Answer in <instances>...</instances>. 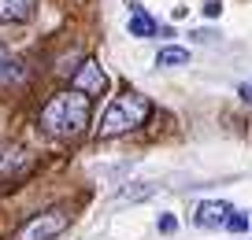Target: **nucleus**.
Instances as JSON below:
<instances>
[{
	"mask_svg": "<svg viewBox=\"0 0 252 240\" xmlns=\"http://www.w3.org/2000/svg\"><path fill=\"white\" fill-rule=\"evenodd\" d=\"M174 229H178V222H174L171 214H163V218H159V233H174Z\"/></svg>",
	"mask_w": 252,
	"mask_h": 240,
	"instance_id": "f8f14e48",
	"label": "nucleus"
},
{
	"mask_svg": "<svg viewBox=\"0 0 252 240\" xmlns=\"http://www.w3.org/2000/svg\"><path fill=\"white\" fill-rule=\"evenodd\" d=\"M156 63H159V67H186V63H189V48H178V45H167V48H159Z\"/></svg>",
	"mask_w": 252,
	"mask_h": 240,
	"instance_id": "6e6552de",
	"label": "nucleus"
},
{
	"mask_svg": "<svg viewBox=\"0 0 252 240\" xmlns=\"http://www.w3.org/2000/svg\"><path fill=\"white\" fill-rule=\"evenodd\" d=\"M33 15V0H0V23H26Z\"/></svg>",
	"mask_w": 252,
	"mask_h": 240,
	"instance_id": "0eeeda50",
	"label": "nucleus"
},
{
	"mask_svg": "<svg viewBox=\"0 0 252 240\" xmlns=\"http://www.w3.org/2000/svg\"><path fill=\"white\" fill-rule=\"evenodd\" d=\"M145 196H152V185H141V188H123V192H119V200H145Z\"/></svg>",
	"mask_w": 252,
	"mask_h": 240,
	"instance_id": "9d476101",
	"label": "nucleus"
},
{
	"mask_svg": "<svg viewBox=\"0 0 252 240\" xmlns=\"http://www.w3.org/2000/svg\"><path fill=\"white\" fill-rule=\"evenodd\" d=\"M226 229H230V233H245V229H249V218H245L241 211H234V214H230V222H226Z\"/></svg>",
	"mask_w": 252,
	"mask_h": 240,
	"instance_id": "9b49d317",
	"label": "nucleus"
},
{
	"mask_svg": "<svg viewBox=\"0 0 252 240\" xmlns=\"http://www.w3.org/2000/svg\"><path fill=\"white\" fill-rule=\"evenodd\" d=\"M219 11H222V4H219V0H208V4H204V15H208V19H215Z\"/></svg>",
	"mask_w": 252,
	"mask_h": 240,
	"instance_id": "ddd939ff",
	"label": "nucleus"
},
{
	"mask_svg": "<svg viewBox=\"0 0 252 240\" xmlns=\"http://www.w3.org/2000/svg\"><path fill=\"white\" fill-rule=\"evenodd\" d=\"M126 26H130V37H156V19H152L145 8H137V4H130Z\"/></svg>",
	"mask_w": 252,
	"mask_h": 240,
	"instance_id": "423d86ee",
	"label": "nucleus"
},
{
	"mask_svg": "<svg viewBox=\"0 0 252 240\" xmlns=\"http://www.w3.org/2000/svg\"><path fill=\"white\" fill-rule=\"evenodd\" d=\"M89 96L71 89V93H56L52 100L41 107V130L52 133V137H78L82 130L89 126Z\"/></svg>",
	"mask_w": 252,
	"mask_h": 240,
	"instance_id": "f257e3e1",
	"label": "nucleus"
},
{
	"mask_svg": "<svg viewBox=\"0 0 252 240\" xmlns=\"http://www.w3.org/2000/svg\"><path fill=\"white\" fill-rule=\"evenodd\" d=\"M230 214H234V207H230V203H222V200H204V203L197 207V214H193V222H197L200 229H226Z\"/></svg>",
	"mask_w": 252,
	"mask_h": 240,
	"instance_id": "39448f33",
	"label": "nucleus"
},
{
	"mask_svg": "<svg viewBox=\"0 0 252 240\" xmlns=\"http://www.w3.org/2000/svg\"><path fill=\"white\" fill-rule=\"evenodd\" d=\"M152 115V104L149 96L134 93V89H126L123 96H115V100L108 104V111L100 115V126H96V137H123V133L137 130V126H145V118Z\"/></svg>",
	"mask_w": 252,
	"mask_h": 240,
	"instance_id": "f03ea898",
	"label": "nucleus"
},
{
	"mask_svg": "<svg viewBox=\"0 0 252 240\" xmlns=\"http://www.w3.org/2000/svg\"><path fill=\"white\" fill-rule=\"evenodd\" d=\"M241 100H245V104H252V85H241Z\"/></svg>",
	"mask_w": 252,
	"mask_h": 240,
	"instance_id": "4468645a",
	"label": "nucleus"
},
{
	"mask_svg": "<svg viewBox=\"0 0 252 240\" xmlns=\"http://www.w3.org/2000/svg\"><path fill=\"white\" fill-rule=\"evenodd\" d=\"M67 225H71V214H67V211L48 207V211H37L33 218H26L15 229V240H56Z\"/></svg>",
	"mask_w": 252,
	"mask_h": 240,
	"instance_id": "7ed1b4c3",
	"label": "nucleus"
},
{
	"mask_svg": "<svg viewBox=\"0 0 252 240\" xmlns=\"http://www.w3.org/2000/svg\"><path fill=\"white\" fill-rule=\"evenodd\" d=\"M71 85L78 89V93H86V96H100L104 89H108V74H104V67L96 59H82V67L74 70V78H71Z\"/></svg>",
	"mask_w": 252,
	"mask_h": 240,
	"instance_id": "20e7f679",
	"label": "nucleus"
},
{
	"mask_svg": "<svg viewBox=\"0 0 252 240\" xmlns=\"http://www.w3.org/2000/svg\"><path fill=\"white\" fill-rule=\"evenodd\" d=\"M11 81H19V63L11 59V52L4 45H0V89L11 85Z\"/></svg>",
	"mask_w": 252,
	"mask_h": 240,
	"instance_id": "1a4fd4ad",
	"label": "nucleus"
}]
</instances>
